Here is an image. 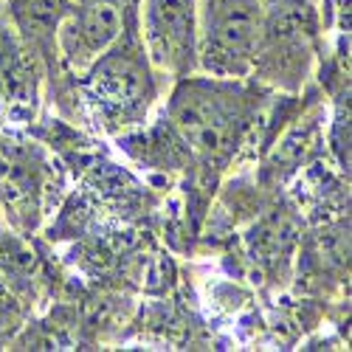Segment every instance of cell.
Returning a JSON list of instances; mask_svg holds the SVG:
<instances>
[{
  "mask_svg": "<svg viewBox=\"0 0 352 352\" xmlns=\"http://www.w3.org/2000/svg\"><path fill=\"white\" fill-rule=\"evenodd\" d=\"M256 0H214L209 12V63L234 68L256 40Z\"/></svg>",
  "mask_w": 352,
  "mask_h": 352,
  "instance_id": "cell-1",
  "label": "cell"
},
{
  "mask_svg": "<svg viewBox=\"0 0 352 352\" xmlns=\"http://www.w3.org/2000/svg\"><path fill=\"white\" fill-rule=\"evenodd\" d=\"M175 122H178L184 138L203 153H217L226 144V135H228L226 113L214 99L203 94L181 96L178 104H175Z\"/></svg>",
  "mask_w": 352,
  "mask_h": 352,
  "instance_id": "cell-2",
  "label": "cell"
},
{
  "mask_svg": "<svg viewBox=\"0 0 352 352\" xmlns=\"http://www.w3.org/2000/svg\"><path fill=\"white\" fill-rule=\"evenodd\" d=\"M150 28L161 56H181L192 32V0H150Z\"/></svg>",
  "mask_w": 352,
  "mask_h": 352,
  "instance_id": "cell-3",
  "label": "cell"
},
{
  "mask_svg": "<svg viewBox=\"0 0 352 352\" xmlns=\"http://www.w3.org/2000/svg\"><path fill=\"white\" fill-rule=\"evenodd\" d=\"M94 91L96 96H102V102L116 104V107H133L141 102L144 94V76L141 71L130 63V60H104L96 74H94Z\"/></svg>",
  "mask_w": 352,
  "mask_h": 352,
  "instance_id": "cell-4",
  "label": "cell"
},
{
  "mask_svg": "<svg viewBox=\"0 0 352 352\" xmlns=\"http://www.w3.org/2000/svg\"><path fill=\"white\" fill-rule=\"evenodd\" d=\"M119 25H122L119 9H116L110 0H102V3H94L91 9L82 14V20H79V37H82V43L91 51H99L116 34H119Z\"/></svg>",
  "mask_w": 352,
  "mask_h": 352,
  "instance_id": "cell-5",
  "label": "cell"
},
{
  "mask_svg": "<svg viewBox=\"0 0 352 352\" xmlns=\"http://www.w3.org/2000/svg\"><path fill=\"white\" fill-rule=\"evenodd\" d=\"M68 12V0H20L17 17L28 34H48Z\"/></svg>",
  "mask_w": 352,
  "mask_h": 352,
  "instance_id": "cell-6",
  "label": "cell"
},
{
  "mask_svg": "<svg viewBox=\"0 0 352 352\" xmlns=\"http://www.w3.org/2000/svg\"><path fill=\"white\" fill-rule=\"evenodd\" d=\"M20 82H23V76H20L17 48L6 34H0V91L14 96L20 91Z\"/></svg>",
  "mask_w": 352,
  "mask_h": 352,
  "instance_id": "cell-7",
  "label": "cell"
}]
</instances>
